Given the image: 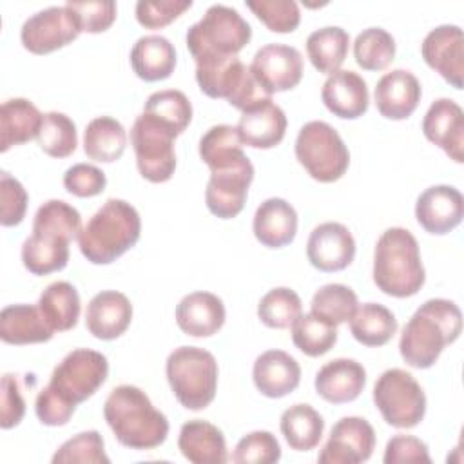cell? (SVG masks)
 Segmentation results:
<instances>
[{
  "mask_svg": "<svg viewBox=\"0 0 464 464\" xmlns=\"http://www.w3.org/2000/svg\"><path fill=\"white\" fill-rule=\"evenodd\" d=\"M199 158L210 169L205 190L208 210L221 219L236 218L254 179V165L243 152V143L232 134H214L199 147Z\"/></svg>",
  "mask_w": 464,
  "mask_h": 464,
  "instance_id": "obj_1",
  "label": "cell"
},
{
  "mask_svg": "<svg viewBox=\"0 0 464 464\" xmlns=\"http://www.w3.org/2000/svg\"><path fill=\"white\" fill-rule=\"evenodd\" d=\"M82 230L80 212L62 201L49 199L33 218V234L22 245V263L34 276L63 270L69 261V243Z\"/></svg>",
  "mask_w": 464,
  "mask_h": 464,
  "instance_id": "obj_2",
  "label": "cell"
},
{
  "mask_svg": "<svg viewBox=\"0 0 464 464\" xmlns=\"http://www.w3.org/2000/svg\"><path fill=\"white\" fill-rule=\"evenodd\" d=\"M460 332V308L450 299H428L402 328L399 341L401 357L411 368H431L442 350L459 339Z\"/></svg>",
  "mask_w": 464,
  "mask_h": 464,
  "instance_id": "obj_3",
  "label": "cell"
},
{
  "mask_svg": "<svg viewBox=\"0 0 464 464\" xmlns=\"http://www.w3.org/2000/svg\"><path fill=\"white\" fill-rule=\"evenodd\" d=\"M103 417L116 440L130 450L158 448L169 435L167 417L152 406L141 388L132 384H120L109 393Z\"/></svg>",
  "mask_w": 464,
  "mask_h": 464,
  "instance_id": "obj_4",
  "label": "cell"
},
{
  "mask_svg": "<svg viewBox=\"0 0 464 464\" xmlns=\"http://www.w3.org/2000/svg\"><path fill=\"white\" fill-rule=\"evenodd\" d=\"M141 234L138 210L123 201L107 199L78 234L80 252L92 265H109L130 250Z\"/></svg>",
  "mask_w": 464,
  "mask_h": 464,
  "instance_id": "obj_5",
  "label": "cell"
},
{
  "mask_svg": "<svg viewBox=\"0 0 464 464\" xmlns=\"http://www.w3.org/2000/svg\"><path fill=\"white\" fill-rule=\"evenodd\" d=\"M426 281L415 236L392 227L381 234L373 250V283L392 297H411Z\"/></svg>",
  "mask_w": 464,
  "mask_h": 464,
  "instance_id": "obj_6",
  "label": "cell"
},
{
  "mask_svg": "<svg viewBox=\"0 0 464 464\" xmlns=\"http://www.w3.org/2000/svg\"><path fill=\"white\" fill-rule=\"evenodd\" d=\"M167 381L178 402L187 410L207 408L218 390L216 357L199 346H179L169 353L165 362Z\"/></svg>",
  "mask_w": 464,
  "mask_h": 464,
  "instance_id": "obj_7",
  "label": "cell"
},
{
  "mask_svg": "<svg viewBox=\"0 0 464 464\" xmlns=\"http://www.w3.org/2000/svg\"><path fill=\"white\" fill-rule=\"evenodd\" d=\"M252 27L237 13V9L214 4L203 18L187 29V47L194 58H225L237 56V53L250 42Z\"/></svg>",
  "mask_w": 464,
  "mask_h": 464,
  "instance_id": "obj_8",
  "label": "cell"
},
{
  "mask_svg": "<svg viewBox=\"0 0 464 464\" xmlns=\"http://www.w3.org/2000/svg\"><path fill=\"white\" fill-rule=\"evenodd\" d=\"M107 375L109 362L103 353L89 348H76L54 366L44 390L67 408L76 410L80 402L98 392Z\"/></svg>",
  "mask_w": 464,
  "mask_h": 464,
  "instance_id": "obj_9",
  "label": "cell"
},
{
  "mask_svg": "<svg viewBox=\"0 0 464 464\" xmlns=\"http://www.w3.org/2000/svg\"><path fill=\"white\" fill-rule=\"evenodd\" d=\"M196 82L208 98H225L241 112L265 98H272L256 82L250 67L237 56L198 60Z\"/></svg>",
  "mask_w": 464,
  "mask_h": 464,
  "instance_id": "obj_10",
  "label": "cell"
},
{
  "mask_svg": "<svg viewBox=\"0 0 464 464\" xmlns=\"http://www.w3.org/2000/svg\"><path fill=\"white\" fill-rule=\"evenodd\" d=\"M295 158L301 167L321 183L343 178L350 165V152L339 132L326 121H308L295 138Z\"/></svg>",
  "mask_w": 464,
  "mask_h": 464,
  "instance_id": "obj_11",
  "label": "cell"
},
{
  "mask_svg": "<svg viewBox=\"0 0 464 464\" xmlns=\"http://www.w3.org/2000/svg\"><path fill=\"white\" fill-rule=\"evenodd\" d=\"M179 136L170 125L141 112L130 129V143L140 174L150 183H165L176 170L174 140Z\"/></svg>",
  "mask_w": 464,
  "mask_h": 464,
  "instance_id": "obj_12",
  "label": "cell"
},
{
  "mask_svg": "<svg viewBox=\"0 0 464 464\" xmlns=\"http://www.w3.org/2000/svg\"><path fill=\"white\" fill-rule=\"evenodd\" d=\"M373 402L393 428H415L426 413V395L420 384L402 368H390L377 377Z\"/></svg>",
  "mask_w": 464,
  "mask_h": 464,
  "instance_id": "obj_13",
  "label": "cell"
},
{
  "mask_svg": "<svg viewBox=\"0 0 464 464\" xmlns=\"http://www.w3.org/2000/svg\"><path fill=\"white\" fill-rule=\"evenodd\" d=\"M80 33V22L67 5H51L24 22L20 40L29 53L47 54L65 47L76 40Z\"/></svg>",
  "mask_w": 464,
  "mask_h": 464,
  "instance_id": "obj_14",
  "label": "cell"
},
{
  "mask_svg": "<svg viewBox=\"0 0 464 464\" xmlns=\"http://www.w3.org/2000/svg\"><path fill=\"white\" fill-rule=\"evenodd\" d=\"M250 71L261 89L272 96L297 87L303 78V56L292 45L266 44L254 54Z\"/></svg>",
  "mask_w": 464,
  "mask_h": 464,
  "instance_id": "obj_15",
  "label": "cell"
},
{
  "mask_svg": "<svg viewBox=\"0 0 464 464\" xmlns=\"http://www.w3.org/2000/svg\"><path fill=\"white\" fill-rule=\"evenodd\" d=\"M375 431L362 417H343L330 431L317 460L321 464H359L372 457Z\"/></svg>",
  "mask_w": 464,
  "mask_h": 464,
  "instance_id": "obj_16",
  "label": "cell"
},
{
  "mask_svg": "<svg viewBox=\"0 0 464 464\" xmlns=\"http://www.w3.org/2000/svg\"><path fill=\"white\" fill-rule=\"evenodd\" d=\"M424 62L451 87L462 89L464 82V34L459 25L444 24L431 29L422 44Z\"/></svg>",
  "mask_w": 464,
  "mask_h": 464,
  "instance_id": "obj_17",
  "label": "cell"
},
{
  "mask_svg": "<svg viewBox=\"0 0 464 464\" xmlns=\"http://www.w3.org/2000/svg\"><path fill=\"white\" fill-rule=\"evenodd\" d=\"M306 257L321 272L344 270L355 257V239L343 223H321L308 236Z\"/></svg>",
  "mask_w": 464,
  "mask_h": 464,
  "instance_id": "obj_18",
  "label": "cell"
},
{
  "mask_svg": "<svg viewBox=\"0 0 464 464\" xmlns=\"http://www.w3.org/2000/svg\"><path fill=\"white\" fill-rule=\"evenodd\" d=\"M464 216V198L451 185H433L426 188L415 203L419 225L435 236L451 232L460 225Z\"/></svg>",
  "mask_w": 464,
  "mask_h": 464,
  "instance_id": "obj_19",
  "label": "cell"
},
{
  "mask_svg": "<svg viewBox=\"0 0 464 464\" xmlns=\"http://www.w3.org/2000/svg\"><path fill=\"white\" fill-rule=\"evenodd\" d=\"M422 132L428 141L440 147L455 163L464 161V112L450 98L435 100L424 114Z\"/></svg>",
  "mask_w": 464,
  "mask_h": 464,
  "instance_id": "obj_20",
  "label": "cell"
},
{
  "mask_svg": "<svg viewBox=\"0 0 464 464\" xmlns=\"http://www.w3.org/2000/svg\"><path fill=\"white\" fill-rule=\"evenodd\" d=\"M236 130L243 145L252 149H272L285 138V111L274 103L272 98H265L241 112Z\"/></svg>",
  "mask_w": 464,
  "mask_h": 464,
  "instance_id": "obj_21",
  "label": "cell"
},
{
  "mask_svg": "<svg viewBox=\"0 0 464 464\" xmlns=\"http://www.w3.org/2000/svg\"><path fill=\"white\" fill-rule=\"evenodd\" d=\"M420 83L417 76L406 69H393L381 76L375 85V107L388 120L410 118L420 102Z\"/></svg>",
  "mask_w": 464,
  "mask_h": 464,
  "instance_id": "obj_22",
  "label": "cell"
},
{
  "mask_svg": "<svg viewBox=\"0 0 464 464\" xmlns=\"http://www.w3.org/2000/svg\"><path fill=\"white\" fill-rule=\"evenodd\" d=\"M324 107L337 118L355 120L368 111V85L355 71L339 69L328 74L321 89Z\"/></svg>",
  "mask_w": 464,
  "mask_h": 464,
  "instance_id": "obj_23",
  "label": "cell"
},
{
  "mask_svg": "<svg viewBox=\"0 0 464 464\" xmlns=\"http://www.w3.org/2000/svg\"><path fill=\"white\" fill-rule=\"evenodd\" d=\"M132 321V304L116 290L98 292L87 304L85 326L102 341H112L127 332Z\"/></svg>",
  "mask_w": 464,
  "mask_h": 464,
  "instance_id": "obj_24",
  "label": "cell"
},
{
  "mask_svg": "<svg viewBox=\"0 0 464 464\" xmlns=\"http://www.w3.org/2000/svg\"><path fill=\"white\" fill-rule=\"evenodd\" d=\"M366 384V370L355 359L328 361L315 373V392L326 402L344 404L355 401Z\"/></svg>",
  "mask_w": 464,
  "mask_h": 464,
  "instance_id": "obj_25",
  "label": "cell"
},
{
  "mask_svg": "<svg viewBox=\"0 0 464 464\" xmlns=\"http://www.w3.org/2000/svg\"><path fill=\"white\" fill-rule=\"evenodd\" d=\"M252 379L261 395L281 399L299 386L301 366L283 350H266L254 361Z\"/></svg>",
  "mask_w": 464,
  "mask_h": 464,
  "instance_id": "obj_26",
  "label": "cell"
},
{
  "mask_svg": "<svg viewBox=\"0 0 464 464\" xmlns=\"http://www.w3.org/2000/svg\"><path fill=\"white\" fill-rule=\"evenodd\" d=\"M179 330L192 337H210L225 324V304L212 292H192L176 306Z\"/></svg>",
  "mask_w": 464,
  "mask_h": 464,
  "instance_id": "obj_27",
  "label": "cell"
},
{
  "mask_svg": "<svg viewBox=\"0 0 464 464\" xmlns=\"http://www.w3.org/2000/svg\"><path fill=\"white\" fill-rule=\"evenodd\" d=\"M252 230L263 246H286L297 232V212L286 199L268 198L256 208Z\"/></svg>",
  "mask_w": 464,
  "mask_h": 464,
  "instance_id": "obj_28",
  "label": "cell"
},
{
  "mask_svg": "<svg viewBox=\"0 0 464 464\" xmlns=\"http://www.w3.org/2000/svg\"><path fill=\"white\" fill-rule=\"evenodd\" d=\"M178 448L194 464H223L228 460L223 431L201 419L187 420L181 426Z\"/></svg>",
  "mask_w": 464,
  "mask_h": 464,
  "instance_id": "obj_29",
  "label": "cell"
},
{
  "mask_svg": "<svg viewBox=\"0 0 464 464\" xmlns=\"http://www.w3.org/2000/svg\"><path fill=\"white\" fill-rule=\"evenodd\" d=\"M54 330L44 319L38 304H9L0 312V339L7 344L47 343Z\"/></svg>",
  "mask_w": 464,
  "mask_h": 464,
  "instance_id": "obj_30",
  "label": "cell"
},
{
  "mask_svg": "<svg viewBox=\"0 0 464 464\" xmlns=\"http://www.w3.org/2000/svg\"><path fill=\"white\" fill-rule=\"evenodd\" d=\"M44 114L27 98L5 100L0 107V150L7 152L38 136Z\"/></svg>",
  "mask_w": 464,
  "mask_h": 464,
  "instance_id": "obj_31",
  "label": "cell"
},
{
  "mask_svg": "<svg viewBox=\"0 0 464 464\" xmlns=\"http://www.w3.org/2000/svg\"><path fill=\"white\" fill-rule=\"evenodd\" d=\"M130 65L138 78L160 82L169 78L176 67V49L161 34H147L130 49Z\"/></svg>",
  "mask_w": 464,
  "mask_h": 464,
  "instance_id": "obj_32",
  "label": "cell"
},
{
  "mask_svg": "<svg viewBox=\"0 0 464 464\" xmlns=\"http://www.w3.org/2000/svg\"><path fill=\"white\" fill-rule=\"evenodd\" d=\"M127 145L123 125L111 116L91 120L83 132V152L100 163H112L121 158Z\"/></svg>",
  "mask_w": 464,
  "mask_h": 464,
  "instance_id": "obj_33",
  "label": "cell"
},
{
  "mask_svg": "<svg viewBox=\"0 0 464 464\" xmlns=\"http://www.w3.org/2000/svg\"><path fill=\"white\" fill-rule=\"evenodd\" d=\"M279 430L292 450L310 451L323 439L324 420L310 404L299 402L283 411Z\"/></svg>",
  "mask_w": 464,
  "mask_h": 464,
  "instance_id": "obj_34",
  "label": "cell"
},
{
  "mask_svg": "<svg viewBox=\"0 0 464 464\" xmlns=\"http://www.w3.org/2000/svg\"><path fill=\"white\" fill-rule=\"evenodd\" d=\"M38 308L54 332H67L80 317V295L67 281L51 283L38 299Z\"/></svg>",
  "mask_w": 464,
  "mask_h": 464,
  "instance_id": "obj_35",
  "label": "cell"
},
{
  "mask_svg": "<svg viewBox=\"0 0 464 464\" xmlns=\"http://www.w3.org/2000/svg\"><path fill=\"white\" fill-rule=\"evenodd\" d=\"M397 332V319L384 304H359L350 319V334L364 346H382Z\"/></svg>",
  "mask_w": 464,
  "mask_h": 464,
  "instance_id": "obj_36",
  "label": "cell"
},
{
  "mask_svg": "<svg viewBox=\"0 0 464 464\" xmlns=\"http://www.w3.org/2000/svg\"><path fill=\"white\" fill-rule=\"evenodd\" d=\"M350 45V34L339 25H328L315 29L306 38V54L312 65L323 72L332 74L339 71L346 60Z\"/></svg>",
  "mask_w": 464,
  "mask_h": 464,
  "instance_id": "obj_37",
  "label": "cell"
},
{
  "mask_svg": "<svg viewBox=\"0 0 464 464\" xmlns=\"http://www.w3.org/2000/svg\"><path fill=\"white\" fill-rule=\"evenodd\" d=\"M290 328L294 344L308 357L324 355L337 343V324L314 312L301 314Z\"/></svg>",
  "mask_w": 464,
  "mask_h": 464,
  "instance_id": "obj_38",
  "label": "cell"
},
{
  "mask_svg": "<svg viewBox=\"0 0 464 464\" xmlns=\"http://www.w3.org/2000/svg\"><path fill=\"white\" fill-rule=\"evenodd\" d=\"M395 56V40L382 27L361 31L353 42V58L364 71H382Z\"/></svg>",
  "mask_w": 464,
  "mask_h": 464,
  "instance_id": "obj_39",
  "label": "cell"
},
{
  "mask_svg": "<svg viewBox=\"0 0 464 464\" xmlns=\"http://www.w3.org/2000/svg\"><path fill=\"white\" fill-rule=\"evenodd\" d=\"M36 140L45 154L53 158H67L76 150L78 145L76 125L63 112H45Z\"/></svg>",
  "mask_w": 464,
  "mask_h": 464,
  "instance_id": "obj_40",
  "label": "cell"
},
{
  "mask_svg": "<svg viewBox=\"0 0 464 464\" xmlns=\"http://www.w3.org/2000/svg\"><path fill=\"white\" fill-rule=\"evenodd\" d=\"M303 304L301 297L286 286H277L268 290L259 304H257V317L268 328H290L294 321L301 315Z\"/></svg>",
  "mask_w": 464,
  "mask_h": 464,
  "instance_id": "obj_41",
  "label": "cell"
},
{
  "mask_svg": "<svg viewBox=\"0 0 464 464\" xmlns=\"http://www.w3.org/2000/svg\"><path fill=\"white\" fill-rule=\"evenodd\" d=\"M359 306L355 292L341 283H330L321 286L310 303V312L328 319L334 324H343L352 319Z\"/></svg>",
  "mask_w": 464,
  "mask_h": 464,
  "instance_id": "obj_42",
  "label": "cell"
},
{
  "mask_svg": "<svg viewBox=\"0 0 464 464\" xmlns=\"http://www.w3.org/2000/svg\"><path fill=\"white\" fill-rule=\"evenodd\" d=\"M143 112L170 125L178 134H181L192 120V105L185 92L178 89L152 92L145 102Z\"/></svg>",
  "mask_w": 464,
  "mask_h": 464,
  "instance_id": "obj_43",
  "label": "cell"
},
{
  "mask_svg": "<svg viewBox=\"0 0 464 464\" xmlns=\"http://www.w3.org/2000/svg\"><path fill=\"white\" fill-rule=\"evenodd\" d=\"M109 464V457L103 450V439L96 430L82 431L65 440L53 455V464Z\"/></svg>",
  "mask_w": 464,
  "mask_h": 464,
  "instance_id": "obj_44",
  "label": "cell"
},
{
  "mask_svg": "<svg viewBox=\"0 0 464 464\" xmlns=\"http://www.w3.org/2000/svg\"><path fill=\"white\" fill-rule=\"evenodd\" d=\"M246 7L272 33H292L301 22L299 5L294 0H246Z\"/></svg>",
  "mask_w": 464,
  "mask_h": 464,
  "instance_id": "obj_45",
  "label": "cell"
},
{
  "mask_svg": "<svg viewBox=\"0 0 464 464\" xmlns=\"http://www.w3.org/2000/svg\"><path fill=\"white\" fill-rule=\"evenodd\" d=\"M281 459V446L270 431L246 433L234 450L232 460L237 464H272Z\"/></svg>",
  "mask_w": 464,
  "mask_h": 464,
  "instance_id": "obj_46",
  "label": "cell"
},
{
  "mask_svg": "<svg viewBox=\"0 0 464 464\" xmlns=\"http://www.w3.org/2000/svg\"><path fill=\"white\" fill-rule=\"evenodd\" d=\"M192 7L190 0H140L136 2V20L147 29H161Z\"/></svg>",
  "mask_w": 464,
  "mask_h": 464,
  "instance_id": "obj_47",
  "label": "cell"
},
{
  "mask_svg": "<svg viewBox=\"0 0 464 464\" xmlns=\"http://www.w3.org/2000/svg\"><path fill=\"white\" fill-rule=\"evenodd\" d=\"M27 210V192L24 185L9 172L0 174V223L14 227L22 223Z\"/></svg>",
  "mask_w": 464,
  "mask_h": 464,
  "instance_id": "obj_48",
  "label": "cell"
},
{
  "mask_svg": "<svg viewBox=\"0 0 464 464\" xmlns=\"http://www.w3.org/2000/svg\"><path fill=\"white\" fill-rule=\"evenodd\" d=\"M78 18L82 31L85 33H103L116 20V2L112 0H94V2H72L65 4Z\"/></svg>",
  "mask_w": 464,
  "mask_h": 464,
  "instance_id": "obj_49",
  "label": "cell"
},
{
  "mask_svg": "<svg viewBox=\"0 0 464 464\" xmlns=\"http://www.w3.org/2000/svg\"><path fill=\"white\" fill-rule=\"evenodd\" d=\"M105 172L89 163H76L63 174V187L76 198H92L105 190Z\"/></svg>",
  "mask_w": 464,
  "mask_h": 464,
  "instance_id": "obj_50",
  "label": "cell"
},
{
  "mask_svg": "<svg viewBox=\"0 0 464 464\" xmlns=\"http://www.w3.org/2000/svg\"><path fill=\"white\" fill-rule=\"evenodd\" d=\"M384 464H399V462H431L430 451L426 442H422L420 439L413 437V435H393L388 442H386V450H384V457H382Z\"/></svg>",
  "mask_w": 464,
  "mask_h": 464,
  "instance_id": "obj_51",
  "label": "cell"
},
{
  "mask_svg": "<svg viewBox=\"0 0 464 464\" xmlns=\"http://www.w3.org/2000/svg\"><path fill=\"white\" fill-rule=\"evenodd\" d=\"M25 413V401L22 397L16 375L4 373L2 377V410H0V426L4 430L14 428L20 424Z\"/></svg>",
  "mask_w": 464,
  "mask_h": 464,
  "instance_id": "obj_52",
  "label": "cell"
}]
</instances>
